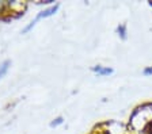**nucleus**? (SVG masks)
Wrapping results in <instances>:
<instances>
[{"mask_svg": "<svg viewBox=\"0 0 152 134\" xmlns=\"http://www.w3.org/2000/svg\"><path fill=\"white\" fill-rule=\"evenodd\" d=\"M58 10V4H56V6H53V7H50V8H48V10H45V11H42L41 14H39V15H37V18H35L34 20H33L31 23H30V25L27 26V27H26L25 30H23V33H26V31H28V30L31 29L33 26L35 25V23L38 22V20L39 19H42V18H48V16H50V15H53V14H56V11Z\"/></svg>", "mask_w": 152, "mask_h": 134, "instance_id": "obj_1", "label": "nucleus"}, {"mask_svg": "<svg viewBox=\"0 0 152 134\" xmlns=\"http://www.w3.org/2000/svg\"><path fill=\"white\" fill-rule=\"evenodd\" d=\"M92 70H94V72H96V73L98 75H102V76H103V75H110V73H113V69H111V68H103V67H94L92 68Z\"/></svg>", "mask_w": 152, "mask_h": 134, "instance_id": "obj_2", "label": "nucleus"}, {"mask_svg": "<svg viewBox=\"0 0 152 134\" xmlns=\"http://www.w3.org/2000/svg\"><path fill=\"white\" fill-rule=\"evenodd\" d=\"M10 65H11V62H10V61H4L3 64L0 65V79H1V77H4V75L8 72Z\"/></svg>", "mask_w": 152, "mask_h": 134, "instance_id": "obj_3", "label": "nucleus"}, {"mask_svg": "<svg viewBox=\"0 0 152 134\" xmlns=\"http://www.w3.org/2000/svg\"><path fill=\"white\" fill-rule=\"evenodd\" d=\"M61 122H63V119H61V118H57V119H56V122H52V126H56V125H60Z\"/></svg>", "mask_w": 152, "mask_h": 134, "instance_id": "obj_4", "label": "nucleus"}, {"mask_svg": "<svg viewBox=\"0 0 152 134\" xmlns=\"http://www.w3.org/2000/svg\"><path fill=\"white\" fill-rule=\"evenodd\" d=\"M144 73H145V75H152V67L147 68V69L144 70Z\"/></svg>", "mask_w": 152, "mask_h": 134, "instance_id": "obj_5", "label": "nucleus"}, {"mask_svg": "<svg viewBox=\"0 0 152 134\" xmlns=\"http://www.w3.org/2000/svg\"><path fill=\"white\" fill-rule=\"evenodd\" d=\"M147 130H148L149 134H152V122H149L148 126H147Z\"/></svg>", "mask_w": 152, "mask_h": 134, "instance_id": "obj_6", "label": "nucleus"}]
</instances>
